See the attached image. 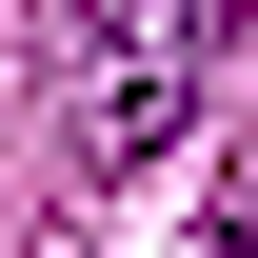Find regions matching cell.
Instances as JSON below:
<instances>
[{
    "mask_svg": "<svg viewBox=\"0 0 258 258\" xmlns=\"http://www.w3.org/2000/svg\"><path fill=\"white\" fill-rule=\"evenodd\" d=\"M219 60H238V0H60V159L139 179L219 99Z\"/></svg>",
    "mask_w": 258,
    "mask_h": 258,
    "instance_id": "6da1fadb",
    "label": "cell"
},
{
    "mask_svg": "<svg viewBox=\"0 0 258 258\" xmlns=\"http://www.w3.org/2000/svg\"><path fill=\"white\" fill-rule=\"evenodd\" d=\"M219 258H258V199H238V219H219Z\"/></svg>",
    "mask_w": 258,
    "mask_h": 258,
    "instance_id": "7a4b0ae2",
    "label": "cell"
}]
</instances>
